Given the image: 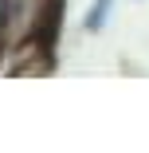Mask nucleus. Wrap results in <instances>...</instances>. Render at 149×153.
Wrapping results in <instances>:
<instances>
[{"label":"nucleus","instance_id":"nucleus-1","mask_svg":"<svg viewBox=\"0 0 149 153\" xmlns=\"http://www.w3.org/2000/svg\"><path fill=\"white\" fill-rule=\"evenodd\" d=\"M114 8H118V0H90V4H86V12H82V32H86V36L106 32Z\"/></svg>","mask_w":149,"mask_h":153},{"label":"nucleus","instance_id":"nucleus-2","mask_svg":"<svg viewBox=\"0 0 149 153\" xmlns=\"http://www.w3.org/2000/svg\"><path fill=\"white\" fill-rule=\"evenodd\" d=\"M12 36V0H0V39Z\"/></svg>","mask_w":149,"mask_h":153}]
</instances>
